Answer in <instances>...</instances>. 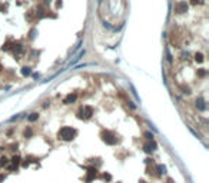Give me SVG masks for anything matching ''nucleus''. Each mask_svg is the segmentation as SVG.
<instances>
[]
</instances>
